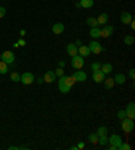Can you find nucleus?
<instances>
[{
  "label": "nucleus",
  "instance_id": "5",
  "mask_svg": "<svg viewBox=\"0 0 135 150\" xmlns=\"http://www.w3.org/2000/svg\"><path fill=\"white\" fill-rule=\"evenodd\" d=\"M20 81H22L24 85H30V84H33L35 81V77H34L33 73L26 72V73H23V75H20Z\"/></svg>",
  "mask_w": 135,
  "mask_h": 150
},
{
  "label": "nucleus",
  "instance_id": "23",
  "mask_svg": "<svg viewBox=\"0 0 135 150\" xmlns=\"http://www.w3.org/2000/svg\"><path fill=\"white\" fill-rule=\"evenodd\" d=\"M88 141L92 143V145H97V143H99V135H97L96 133H92V134H89Z\"/></svg>",
  "mask_w": 135,
  "mask_h": 150
},
{
  "label": "nucleus",
  "instance_id": "18",
  "mask_svg": "<svg viewBox=\"0 0 135 150\" xmlns=\"http://www.w3.org/2000/svg\"><path fill=\"white\" fill-rule=\"evenodd\" d=\"M97 19V23L99 24H101V26H105L107 24V22H108V15L105 14V12H103V14H100L99 15V18H96Z\"/></svg>",
  "mask_w": 135,
  "mask_h": 150
},
{
  "label": "nucleus",
  "instance_id": "35",
  "mask_svg": "<svg viewBox=\"0 0 135 150\" xmlns=\"http://www.w3.org/2000/svg\"><path fill=\"white\" fill-rule=\"evenodd\" d=\"M128 77H130L131 80L135 79V71L134 69H130V72H128Z\"/></svg>",
  "mask_w": 135,
  "mask_h": 150
},
{
  "label": "nucleus",
  "instance_id": "13",
  "mask_svg": "<svg viewBox=\"0 0 135 150\" xmlns=\"http://www.w3.org/2000/svg\"><path fill=\"white\" fill-rule=\"evenodd\" d=\"M92 79H93V81H95V83H103V81H104V79H105V75L101 71L93 72Z\"/></svg>",
  "mask_w": 135,
  "mask_h": 150
},
{
  "label": "nucleus",
  "instance_id": "26",
  "mask_svg": "<svg viewBox=\"0 0 135 150\" xmlns=\"http://www.w3.org/2000/svg\"><path fill=\"white\" fill-rule=\"evenodd\" d=\"M8 73V65L3 61H0V75H7Z\"/></svg>",
  "mask_w": 135,
  "mask_h": 150
},
{
  "label": "nucleus",
  "instance_id": "33",
  "mask_svg": "<svg viewBox=\"0 0 135 150\" xmlns=\"http://www.w3.org/2000/svg\"><path fill=\"white\" fill-rule=\"evenodd\" d=\"M124 118H127V115H126V110L118 111V119H124Z\"/></svg>",
  "mask_w": 135,
  "mask_h": 150
},
{
  "label": "nucleus",
  "instance_id": "14",
  "mask_svg": "<svg viewBox=\"0 0 135 150\" xmlns=\"http://www.w3.org/2000/svg\"><path fill=\"white\" fill-rule=\"evenodd\" d=\"M132 20V15L130 14V12H123L122 15H120V22L123 24H130V22Z\"/></svg>",
  "mask_w": 135,
  "mask_h": 150
},
{
  "label": "nucleus",
  "instance_id": "19",
  "mask_svg": "<svg viewBox=\"0 0 135 150\" xmlns=\"http://www.w3.org/2000/svg\"><path fill=\"white\" fill-rule=\"evenodd\" d=\"M89 35L92 37L93 39H97V38H100V28H99V27H91Z\"/></svg>",
  "mask_w": 135,
  "mask_h": 150
},
{
  "label": "nucleus",
  "instance_id": "45",
  "mask_svg": "<svg viewBox=\"0 0 135 150\" xmlns=\"http://www.w3.org/2000/svg\"><path fill=\"white\" fill-rule=\"evenodd\" d=\"M0 61H1V53H0Z\"/></svg>",
  "mask_w": 135,
  "mask_h": 150
},
{
  "label": "nucleus",
  "instance_id": "6",
  "mask_svg": "<svg viewBox=\"0 0 135 150\" xmlns=\"http://www.w3.org/2000/svg\"><path fill=\"white\" fill-rule=\"evenodd\" d=\"M1 61L3 62H6L7 65H11L14 61H15V55H14V53L12 51H4V53H1Z\"/></svg>",
  "mask_w": 135,
  "mask_h": 150
},
{
  "label": "nucleus",
  "instance_id": "15",
  "mask_svg": "<svg viewBox=\"0 0 135 150\" xmlns=\"http://www.w3.org/2000/svg\"><path fill=\"white\" fill-rule=\"evenodd\" d=\"M78 55H81V57H88V55H91V50H89L88 46H85V45H81V46H78Z\"/></svg>",
  "mask_w": 135,
  "mask_h": 150
},
{
  "label": "nucleus",
  "instance_id": "32",
  "mask_svg": "<svg viewBox=\"0 0 135 150\" xmlns=\"http://www.w3.org/2000/svg\"><path fill=\"white\" fill-rule=\"evenodd\" d=\"M91 69H92V72H99V71H101V64H100V62H93L92 65H91Z\"/></svg>",
  "mask_w": 135,
  "mask_h": 150
},
{
  "label": "nucleus",
  "instance_id": "41",
  "mask_svg": "<svg viewBox=\"0 0 135 150\" xmlns=\"http://www.w3.org/2000/svg\"><path fill=\"white\" fill-rule=\"evenodd\" d=\"M130 26H131V28H132V30H134V28H135V22H134V19H132L131 22H130Z\"/></svg>",
  "mask_w": 135,
  "mask_h": 150
},
{
  "label": "nucleus",
  "instance_id": "21",
  "mask_svg": "<svg viewBox=\"0 0 135 150\" xmlns=\"http://www.w3.org/2000/svg\"><path fill=\"white\" fill-rule=\"evenodd\" d=\"M104 87L105 89H112L114 85H115V81H114V77H108V79H104Z\"/></svg>",
  "mask_w": 135,
  "mask_h": 150
},
{
  "label": "nucleus",
  "instance_id": "29",
  "mask_svg": "<svg viewBox=\"0 0 135 150\" xmlns=\"http://www.w3.org/2000/svg\"><path fill=\"white\" fill-rule=\"evenodd\" d=\"M118 150H131V145L128 142H122L118 147Z\"/></svg>",
  "mask_w": 135,
  "mask_h": 150
},
{
  "label": "nucleus",
  "instance_id": "34",
  "mask_svg": "<svg viewBox=\"0 0 135 150\" xmlns=\"http://www.w3.org/2000/svg\"><path fill=\"white\" fill-rule=\"evenodd\" d=\"M54 73H55V76H57V77H62V76H64V68H58V69L54 72Z\"/></svg>",
  "mask_w": 135,
  "mask_h": 150
},
{
  "label": "nucleus",
  "instance_id": "11",
  "mask_svg": "<svg viewBox=\"0 0 135 150\" xmlns=\"http://www.w3.org/2000/svg\"><path fill=\"white\" fill-rule=\"evenodd\" d=\"M66 53H68L70 57H74V55L78 54V48L74 44H69L66 46Z\"/></svg>",
  "mask_w": 135,
  "mask_h": 150
},
{
  "label": "nucleus",
  "instance_id": "43",
  "mask_svg": "<svg viewBox=\"0 0 135 150\" xmlns=\"http://www.w3.org/2000/svg\"><path fill=\"white\" fill-rule=\"evenodd\" d=\"M37 81H38V83H39V84H42V83H43V77H39V79H38V80H37Z\"/></svg>",
  "mask_w": 135,
  "mask_h": 150
},
{
  "label": "nucleus",
  "instance_id": "4",
  "mask_svg": "<svg viewBox=\"0 0 135 150\" xmlns=\"http://www.w3.org/2000/svg\"><path fill=\"white\" fill-rule=\"evenodd\" d=\"M89 50H91V53H93V54H100L101 51L104 50L103 49V46L100 45V42H97L96 39H93L91 44H89Z\"/></svg>",
  "mask_w": 135,
  "mask_h": 150
},
{
  "label": "nucleus",
  "instance_id": "2",
  "mask_svg": "<svg viewBox=\"0 0 135 150\" xmlns=\"http://www.w3.org/2000/svg\"><path fill=\"white\" fill-rule=\"evenodd\" d=\"M122 129H123V131L126 134L132 133V130H134V120H131L128 118L122 119Z\"/></svg>",
  "mask_w": 135,
  "mask_h": 150
},
{
  "label": "nucleus",
  "instance_id": "25",
  "mask_svg": "<svg viewBox=\"0 0 135 150\" xmlns=\"http://www.w3.org/2000/svg\"><path fill=\"white\" fill-rule=\"evenodd\" d=\"M87 24H88L89 27H97V26H99L97 19H96V18H93V16H91V18L87 19Z\"/></svg>",
  "mask_w": 135,
  "mask_h": 150
},
{
  "label": "nucleus",
  "instance_id": "12",
  "mask_svg": "<svg viewBox=\"0 0 135 150\" xmlns=\"http://www.w3.org/2000/svg\"><path fill=\"white\" fill-rule=\"evenodd\" d=\"M73 77L76 79V81L84 83L85 80H87V77H88V76H87V73H85V72H82V71L80 69V71H77L76 73H73Z\"/></svg>",
  "mask_w": 135,
  "mask_h": 150
},
{
  "label": "nucleus",
  "instance_id": "10",
  "mask_svg": "<svg viewBox=\"0 0 135 150\" xmlns=\"http://www.w3.org/2000/svg\"><path fill=\"white\" fill-rule=\"evenodd\" d=\"M70 88H72V87H69V85H66V84H65L64 76L60 77V80H58V89H60L62 93H68V92L70 91Z\"/></svg>",
  "mask_w": 135,
  "mask_h": 150
},
{
  "label": "nucleus",
  "instance_id": "42",
  "mask_svg": "<svg viewBox=\"0 0 135 150\" xmlns=\"http://www.w3.org/2000/svg\"><path fill=\"white\" fill-rule=\"evenodd\" d=\"M20 35H22V37L26 35V30H20Z\"/></svg>",
  "mask_w": 135,
  "mask_h": 150
},
{
  "label": "nucleus",
  "instance_id": "40",
  "mask_svg": "<svg viewBox=\"0 0 135 150\" xmlns=\"http://www.w3.org/2000/svg\"><path fill=\"white\" fill-rule=\"evenodd\" d=\"M74 45H76V46H77V48H78V46H81V45H82V42H81L80 39H77V41H76V42H74Z\"/></svg>",
  "mask_w": 135,
  "mask_h": 150
},
{
  "label": "nucleus",
  "instance_id": "24",
  "mask_svg": "<svg viewBox=\"0 0 135 150\" xmlns=\"http://www.w3.org/2000/svg\"><path fill=\"white\" fill-rule=\"evenodd\" d=\"M93 0H80V6L81 7H84V8H91L93 7Z\"/></svg>",
  "mask_w": 135,
  "mask_h": 150
},
{
  "label": "nucleus",
  "instance_id": "3",
  "mask_svg": "<svg viewBox=\"0 0 135 150\" xmlns=\"http://www.w3.org/2000/svg\"><path fill=\"white\" fill-rule=\"evenodd\" d=\"M70 64H72V66L74 68V69H77V71H80L81 68L84 66V57H81V55H74V57H72V61H70Z\"/></svg>",
  "mask_w": 135,
  "mask_h": 150
},
{
  "label": "nucleus",
  "instance_id": "30",
  "mask_svg": "<svg viewBox=\"0 0 135 150\" xmlns=\"http://www.w3.org/2000/svg\"><path fill=\"white\" fill-rule=\"evenodd\" d=\"M107 133H108V129H107V127H104V126L99 127V129L96 130V134L97 135H107Z\"/></svg>",
  "mask_w": 135,
  "mask_h": 150
},
{
  "label": "nucleus",
  "instance_id": "1",
  "mask_svg": "<svg viewBox=\"0 0 135 150\" xmlns=\"http://www.w3.org/2000/svg\"><path fill=\"white\" fill-rule=\"evenodd\" d=\"M123 142L122 141V137L118 134H112L109 138H108V143H111V146H109V149L111 150H118V147H119V145Z\"/></svg>",
  "mask_w": 135,
  "mask_h": 150
},
{
  "label": "nucleus",
  "instance_id": "28",
  "mask_svg": "<svg viewBox=\"0 0 135 150\" xmlns=\"http://www.w3.org/2000/svg\"><path fill=\"white\" fill-rule=\"evenodd\" d=\"M10 79H11L12 81H15V83H19L20 81V75L19 73H16V72H12L11 75H10Z\"/></svg>",
  "mask_w": 135,
  "mask_h": 150
},
{
  "label": "nucleus",
  "instance_id": "44",
  "mask_svg": "<svg viewBox=\"0 0 135 150\" xmlns=\"http://www.w3.org/2000/svg\"><path fill=\"white\" fill-rule=\"evenodd\" d=\"M70 149H72V150H78V147H77V146H72Z\"/></svg>",
  "mask_w": 135,
  "mask_h": 150
},
{
  "label": "nucleus",
  "instance_id": "7",
  "mask_svg": "<svg viewBox=\"0 0 135 150\" xmlns=\"http://www.w3.org/2000/svg\"><path fill=\"white\" fill-rule=\"evenodd\" d=\"M112 34H114V27L109 24H105L104 28L100 30V37H103V38H109Z\"/></svg>",
  "mask_w": 135,
  "mask_h": 150
},
{
  "label": "nucleus",
  "instance_id": "31",
  "mask_svg": "<svg viewBox=\"0 0 135 150\" xmlns=\"http://www.w3.org/2000/svg\"><path fill=\"white\" fill-rule=\"evenodd\" d=\"M134 37H132V35H126V37H124V44H126V45H128V46H131V45L132 44H134Z\"/></svg>",
  "mask_w": 135,
  "mask_h": 150
},
{
  "label": "nucleus",
  "instance_id": "27",
  "mask_svg": "<svg viewBox=\"0 0 135 150\" xmlns=\"http://www.w3.org/2000/svg\"><path fill=\"white\" fill-rule=\"evenodd\" d=\"M107 143H108V137L107 135H99V145L105 146Z\"/></svg>",
  "mask_w": 135,
  "mask_h": 150
},
{
  "label": "nucleus",
  "instance_id": "9",
  "mask_svg": "<svg viewBox=\"0 0 135 150\" xmlns=\"http://www.w3.org/2000/svg\"><path fill=\"white\" fill-rule=\"evenodd\" d=\"M55 79H57V76H55V73H54L53 71H47L45 75H43V81L47 84H51L53 81H55Z\"/></svg>",
  "mask_w": 135,
  "mask_h": 150
},
{
  "label": "nucleus",
  "instance_id": "20",
  "mask_svg": "<svg viewBox=\"0 0 135 150\" xmlns=\"http://www.w3.org/2000/svg\"><path fill=\"white\" fill-rule=\"evenodd\" d=\"M112 69H114V66H112L111 64H108V62L101 65V72H103L104 75H109V73L112 72Z\"/></svg>",
  "mask_w": 135,
  "mask_h": 150
},
{
  "label": "nucleus",
  "instance_id": "8",
  "mask_svg": "<svg viewBox=\"0 0 135 150\" xmlns=\"http://www.w3.org/2000/svg\"><path fill=\"white\" fill-rule=\"evenodd\" d=\"M126 115H127L128 119H131V120H134L135 119V104L134 103H128L127 108H126Z\"/></svg>",
  "mask_w": 135,
  "mask_h": 150
},
{
  "label": "nucleus",
  "instance_id": "39",
  "mask_svg": "<svg viewBox=\"0 0 135 150\" xmlns=\"http://www.w3.org/2000/svg\"><path fill=\"white\" fill-rule=\"evenodd\" d=\"M58 66L64 68V66H65V61H64V59H62V61H60V62H58Z\"/></svg>",
  "mask_w": 135,
  "mask_h": 150
},
{
  "label": "nucleus",
  "instance_id": "36",
  "mask_svg": "<svg viewBox=\"0 0 135 150\" xmlns=\"http://www.w3.org/2000/svg\"><path fill=\"white\" fill-rule=\"evenodd\" d=\"M4 16H6V8L0 7V18H4Z\"/></svg>",
  "mask_w": 135,
  "mask_h": 150
},
{
  "label": "nucleus",
  "instance_id": "16",
  "mask_svg": "<svg viewBox=\"0 0 135 150\" xmlns=\"http://www.w3.org/2000/svg\"><path fill=\"white\" fill-rule=\"evenodd\" d=\"M51 30H53V32L55 34V35H58V34H62V32H64L65 26H64L62 23H54L53 27H51Z\"/></svg>",
  "mask_w": 135,
  "mask_h": 150
},
{
  "label": "nucleus",
  "instance_id": "37",
  "mask_svg": "<svg viewBox=\"0 0 135 150\" xmlns=\"http://www.w3.org/2000/svg\"><path fill=\"white\" fill-rule=\"evenodd\" d=\"M16 44H18V46H24V45H26V41H24V39H19Z\"/></svg>",
  "mask_w": 135,
  "mask_h": 150
},
{
  "label": "nucleus",
  "instance_id": "22",
  "mask_svg": "<svg viewBox=\"0 0 135 150\" xmlns=\"http://www.w3.org/2000/svg\"><path fill=\"white\" fill-rule=\"evenodd\" d=\"M64 80H65V84L66 85H69V87H73L74 83H76V79H74L73 76H65L64 75Z\"/></svg>",
  "mask_w": 135,
  "mask_h": 150
},
{
  "label": "nucleus",
  "instance_id": "38",
  "mask_svg": "<svg viewBox=\"0 0 135 150\" xmlns=\"http://www.w3.org/2000/svg\"><path fill=\"white\" fill-rule=\"evenodd\" d=\"M77 147H78V150L84 149V147H85V143H84V142H80V143H78V145H77Z\"/></svg>",
  "mask_w": 135,
  "mask_h": 150
},
{
  "label": "nucleus",
  "instance_id": "17",
  "mask_svg": "<svg viewBox=\"0 0 135 150\" xmlns=\"http://www.w3.org/2000/svg\"><path fill=\"white\" fill-rule=\"evenodd\" d=\"M114 81H115V84L123 85V84L126 83V76H124L123 73H116L115 77H114Z\"/></svg>",
  "mask_w": 135,
  "mask_h": 150
}]
</instances>
